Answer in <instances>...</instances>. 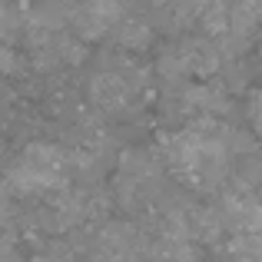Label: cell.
<instances>
[{
	"label": "cell",
	"instance_id": "6da1fadb",
	"mask_svg": "<svg viewBox=\"0 0 262 262\" xmlns=\"http://www.w3.org/2000/svg\"><path fill=\"white\" fill-rule=\"evenodd\" d=\"M166 163L192 189L199 192L219 189L232 169L229 133H209L206 126L179 129L166 140Z\"/></svg>",
	"mask_w": 262,
	"mask_h": 262
},
{
	"label": "cell",
	"instance_id": "7a4b0ae2",
	"mask_svg": "<svg viewBox=\"0 0 262 262\" xmlns=\"http://www.w3.org/2000/svg\"><path fill=\"white\" fill-rule=\"evenodd\" d=\"M7 183H10L13 192H24V196L67 189V183H70V156L63 149L50 146V143H33L7 169Z\"/></svg>",
	"mask_w": 262,
	"mask_h": 262
},
{
	"label": "cell",
	"instance_id": "3957f363",
	"mask_svg": "<svg viewBox=\"0 0 262 262\" xmlns=\"http://www.w3.org/2000/svg\"><path fill=\"white\" fill-rule=\"evenodd\" d=\"M156 183L160 179H156L153 160H146V153H126V160L120 166V183H116L123 206H136L140 199L143 203H153L156 192H160Z\"/></svg>",
	"mask_w": 262,
	"mask_h": 262
},
{
	"label": "cell",
	"instance_id": "277c9868",
	"mask_svg": "<svg viewBox=\"0 0 262 262\" xmlns=\"http://www.w3.org/2000/svg\"><path fill=\"white\" fill-rule=\"evenodd\" d=\"M120 17H123L120 0H80L70 13L73 30L83 40H96V37H103V33H110Z\"/></svg>",
	"mask_w": 262,
	"mask_h": 262
},
{
	"label": "cell",
	"instance_id": "5b68a950",
	"mask_svg": "<svg viewBox=\"0 0 262 262\" xmlns=\"http://www.w3.org/2000/svg\"><path fill=\"white\" fill-rule=\"evenodd\" d=\"M136 96V83L126 73H96L93 83H90V100L96 106L110 110V113H120L133 103Z\"/></svg>",
	"mask_w": 262,
	"mask_h": 262
},
{
	"label": "cell",
	"instance_id": "8992f818",
	"mask_svg": "<svg viewBox=\"0 0 262 262\" xmlns=\"http://www.w3.org/2000/svg\"><path fill=\"white\" fill-rule=\"evenodd\" d=\"M262 24V0H232L229 7V27L239 37H249Z\"/></svg>",
	"mask_w": 262,
	"mask_h": 262
},
{
	"label": "cell",
	"instance_id": "52a82bcc",
	"mask_svg": "<svg viewBox=\"0 0 262 262\" xmlns=\"http://www.w3.org/2000/svg\"><path fill=\"white\" fill-rule=\"evenodd\" d=\"M113 37H116V43H123V47H146L149 43V27L143 24V20H126V17H120L116 20V27H113Z\"/></svg>",
	"mask_w": 262,
	"mask_h": 262
},
{
	"label": "cell",
	"instance_id": "ba28073f",
	"mask_svg": "<svg viewBox=\"0 0 262 262\" xmlns=\"http://www.w3.org/2000/svg\"><path fill=\"white\" fill-rule=\"evenodd\" d=\"M249 120H252V129H256L259 143H262V90H256L249 100Z\"/></svg>",
	"mask_w": 262,
	"mask_h": 262
},
{
	"label": "cell",
	"instance_id": "9c48e42d",
	"mask_svg": "<svg viewBox=\"0 0 262 262\" xmlns=\"http://www.w3.org/2000/svg\"><path fill=\"white\" fill-rule=\"evenodd\" d=\"M259 63H262V47H259Z\"/></svg>",
	"mask_w": 262,
	"mask_h": 262
}]
</instances>
